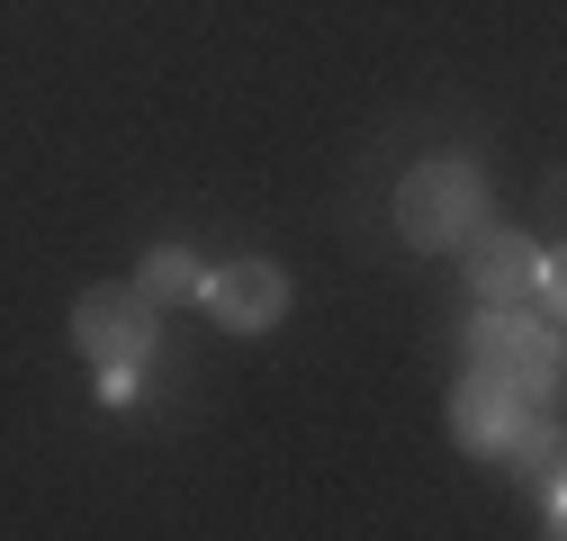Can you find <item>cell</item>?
Here are the masks:
<instances>
[{"label": "cell", "instance_id": "cell-1", "mask_svg": "<svg viewBox=\"0 0 567 541\" xmlns=\"http://www.w3.org/2000/svg\"><path fill=\"white\" fill-rule=\"evenodd\" d=\"M477 208H486V181H477L468 154H433V163H414L405 190H396V226H405V244H423V253L460 244V235L477 226Z\"/></svg>", "mask_w": 567, "mask_h": 541}, {"label": "cell", "instance_id": "cell-2", "mask_svg": "<svg viewBox=\"0 0 567 541\" xmlns=\"http://www.w3.org/2000/svg\"><path fill=\"white\" fill-rule=\"evenodd\" d=\"M73 344L100 370H145L154 361V298L145 289H91L73 307Z\"/></svg>", "mask_w": 567, "mask_h": 541}, {"label": "cell", "instance_id": "cell-3", "mask_svg": "<svg viewBox=\"0 0 567 541\" xmlns=\"http://www.w3.org/2000/svg\"><path fill=\"white\" fill-rule=\"evenodd\" d=\"M468 370L505 379V388H540V379L558 370V344H549L540 325H523L514 307H486V316L468 325Z\"/></svg>", "mask_w": 567, "mask_h": 541}, {"label": "cell", "instance_id": "cell-4", "mask_svg": "<svg viewBox=\"0 0 567 541\" xmlns=\"http://www.w3.org/2000/svg\"><path fill=\"white\" fill-rule=\"evenodd\" d=\"M198 298H207V316H217L226 334H261V325H279V307H289V270L279 262H226L217 280H198Z\"/></svg>", "mask_w": 567, "mask_h": 541}, {"label": "cell", "instance_id": "cell-5", "mask_svg": "<svg viewBox=\"0 0 567 541\" xmlns=\"http://www.w3.org/2000/svg\"><path fill=\"white\" fill-rule=\"evenodd\" d=\"M451 425H460L468 451H514V442H523V388L468 370V388L451 397Z\"/></svg>", "mask_w": 567, "mask_h": 541}, {"label": "cell", "instance_id": "cell-6", "mask_svg": "<svg viewBox=\"0 0 567 541\" xmlns=\"http://www.w3.org/2000/svg\"><path fill=\"white\" fill-rule=\"evenodd\" d=\"M468 235H477V226H468ZM532 270H540V262H532L514 235H477V244H468V280H477L486 307H514V298L532 289Z\"/></svg>", "mask_w": 567, "mask_h": 541}, {"label": "cell", "instance_id": "cell-7", "mask_svg": "<svg viewBox=\"0 0 567 541\" xmlns=\"http://www.w3.org/2000/svg\"><path fill=\"white\" fill-rule=\"evenodd\" d=\"M135 289H145L154 307H172V298H189V289H198V262H189V253H154V262H145V280H135Z\"/></svg>", "mask_w": 567, "mask_h": 541}]
</instances>
